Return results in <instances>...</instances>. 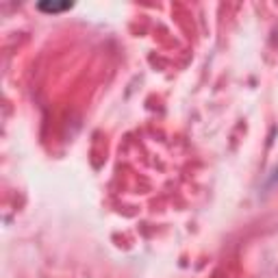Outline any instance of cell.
<instances>
[{"label": "cell", "instance_id": "cell-1", "mask_svg": "<svg viewBox=\"0 0 278 278\" xmlns=\"http://www.w3.org/2000/svg\"><path fill=\"white\" fill-rule=\"evenodd\" d=\"M72 3H39L37 9L39 11H46V13H61V11H68L72 9Z\"/></svg>", "mask_w": 278, "mask_h": 278}]
</instances>
